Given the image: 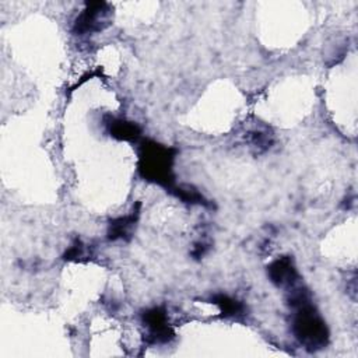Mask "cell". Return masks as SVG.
Returning <instances> with one entry per match:
<instances>
[{
    "label": "cell",
    "mask_w": 358,
    "mask_h": 358,
    "mask_svg": "<svg viewBox=\"0 0 358 358\" xmlns=\"http://www.w3.org/2000/svg\"><path fill=\"white\" fill-rule=\"evenodd\" d=\"M105 3H88L87 9L79 16L75 24V31L77 34H88L102 28V23L106 16Z\"/></svg>",
    "instance_id": "3957f363"
},
{
    "label": "cell",
    "mask_w": 358,
    "mask_h": 358,
    "mask_svg": "<svg viewBox=\"0 0 358 358\" xmlns=\"http://www.w3.org/2000/svg\"><path fill=\"white\" fill-rule=\"evenodd\" d=\"M111 133L119 140H136L140 136V129L126 121H113L111 124Z\"/></svg>",
    "instance_id": "8992f818"
},
{
    "label": "cell",
    "mask_w": 358,
    "mask_h": 358,
    "mask_svg": "<svg viewBox=\"0 0 358 358\" xmlns=\"http://www.w3.org/2000/svg\"><path fill=\"white\" fill-rule=\"evenodd\" d=\"M136 216L132 214V216H128V217H124V218H119V220L113 221L111 224V229H109L111 240H117V238H125L126 235H129V231L136 221Z\"/></svg>",
    "instance_id": "52a82bcc"
},
{
    "label": "cell",
    "mask_w": 358,
    "mask_h": 358,
    "mask_svg": "<svg viewBox=\"0 0 358 358\" xmlns=\"http://www.w3.org/2000/svg\"><path fill=\"white\" fill-rule=\"evenodd\" d=\"M291 307L295 308L294 335L308 350H319L328 344L329 333L326 323L319 317L310 301V295L303 288H298L291 295Z\"/></svg>",
    "instance_id": "6da1fadb"
},
{
    "label": "cell",
    "mask_w": 358,
    "mask_h": 358,
    "mask_svg": "<svg viewBox=\"0 0 358 358\" xmlns=\"http://www.w3.org/2000/svg\"><path fill=\"white\" fill-rule=\"evenodd\" d=\"M144 322L149 326L151 336L156 341H165L168 340L169 328L167 325V317L161 310H153L146 314Z\"/></svg>",
    "instance_id": "5b68a950"
},
{
    "label": "cell",
    "mask_w": 358,
    "mask_h": 358,
    "mask_svg": "<svg viewBox=\"0 0 358 358\" xmlns=\"http://www.w3.org/2000/svg\"><path fill=\"white\" fill-rule=\"evenodd\" d=\"M172 161L171 149L157 143H146L140 154V172L149 181L169 185L172 182Z\"/></svg>",
    "instance_id": "7a4b0ae2"
},
{
    "label": "cell",
    "mask_w": 358,
    "mask_h": 358,
    "mask_svg": "<svg viewBox=\"0 0 358 358\" xmlns=\"http://www.w3.org/2000/svg\"><path fill=\"white\" fill-rule=\"evenodd\" d=\"M214 301L221 308L223 314H225V315H236L243 311V305L240 303L231 300V298H228L225 295H220L218 298H216Z\"/></svg>",
    "instance_id": "ba28073f"
},
{
    "label": "cell",
    "mask_w": 358,
    "mask_h": 358,
    "mask_svg": "<svg viewBox=\"0 0 358 358\" xmlns=\"http://www.w3.org/2000/svg\"><path fill=\"white\" fill-rule=\"evenodd\" d=\"M269 276L272 281L280 287L292 285L296 279V272L292 266L291 259L281 258L269 267Z\"/></svg>",
    "instance_id": "277c9868"
}]
</instances>
